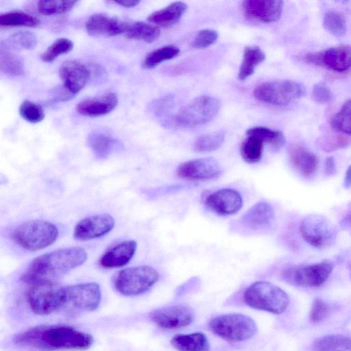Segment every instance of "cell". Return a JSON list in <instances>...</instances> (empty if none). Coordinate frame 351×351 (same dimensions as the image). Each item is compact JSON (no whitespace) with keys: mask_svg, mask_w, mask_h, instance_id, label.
<instances>
[{"mask_svg":"<svg viewBox=\"0 0 351 351\" xmlns=\"http://www.w3.org/2000/svg\"><path fill=\"white\" fill-rule=\"evenodd\" d=\"M329 311V306L318 298L313 303L309 315L310 321L314 324L319 323L327 317Z\"/></svg>","mask_w":351,"mask_h":351,"instance_id":"44","label":"cell"},{"mask_svg":"<svg viewBox=\"0 0 351 351\" xmlns=\"http://www.w3.org/2000/svg\"><path fill=\"white\" fill-rule=\"evenodd\" d=\"M87 258L86 251L80 247L56 250L34 258L21 276L28 284L55 280L82 265Z\"/></svg>","mask_w":351,"mask_h":351,"instance_id":"2","label":"cell"},{"mask_svg":"<svg viewBox=\"0 0 351 351\" xmlns=\"http://www.w3.org/2000/svg\"><path fill=\"white\" fill-rule=\"evenodd\" d=\"M88 144L99 158H105L119 147V142L108 134L93 132L88 138Z\"/></svg>","mask_w":351,"mask_h":351,"instance_id":"27","label":"cell"},{"mask_svg":"<svg viewBox=\"0 0 351 351\" xmlns=\"http://www.w3.org/2000/svg\"><path fill=\"white\" fill-rule=\"evenodd\" d=\"M246 135L258 138L264 144L269 145L274 150H278L285 143V136L280 131L264 126L251 128L246 131Z\"/></svg>","mask_w":351,"mask_h":351,"instance_id":"32","label":"cell"},{"mask_svg":"<svg viewBox=\"0 0 351 351\" xmlns=\"http://www.w3.org/2000/svg\"><path fill=\"white\" fill-rule=\"evenodd\" d=\"M187 10V5L182 1H175L167 7L152 13L147 20L152 24L167 27L177 23Z\"/></svg>","mask_w":351,"mask_h":351,"instance_id":"25","label":"cell"},{"mask_svg":"<svg viewBox=\"0 0 351 351\" xmlns=\"http://www.w3.org/2000/svg\"><path fill=\"white\" fill-rule=\"evenodd\" d=\"M225 140V132H217L202 134L195 141L194 150L197 152H209L219 149Z\"/></svg>","mask_w":351,"mask_h":351,"instance_id":"36","label":"cell"},{"mask_svg":"<svg viewBox=\"0 0 351 351\" xmlns=\"http://www.w3.org/2000/svg\"><path fill=\"white\" fill-rule=\"evenodd\" d=\"M323 23L325 29L334 36H341L346 33V20L341 14L337 12H326L324 16Z\"/></svg>","mask_w":351,"mask_h":351,"instance_id":"40","label":"cell"},{"mask_svg":"<svg viewBox=\"0 0 351 351\" xmlns=\"http://www.w3.org/2000/svg\"><path fill=\"white\" fill-rule=\"evenodd\" d=\"M342 226L351 232V214L347 215L342 221Z\"/></svg>","mask_w":351,"mask_h":351,"instance_id":"50","label":"cell"},{"mask_svg":"<svg viewBox=\"0 0 351 351\" xmlns=\"http://www.w3.org/2000/svg\"><path fill=\"white\" fill-rule=\"evenodd\" d=\"M76 3V1H39L37 9L43 15L59 14L70 11Z\"/></svg>","mask_w":351,"mask_h":351,"instance_id":"38","label":"cell"},{"mask_svg":"<svg viewBox=\"0 0 351 351\" xmlns=\"http://www.w3.org/2000/svg\"><path fill=\"white\" fill-rule=\"evenodd\" d=\"M40 24V21L38 18L21 10H12L0 15L1 27H35Z\"/></svg>","mask_w":351,"mask_h":351,"instance_id":"31","label":"cell"},{"mask_svg":"<svg viewBox=\"0 0 351 351\" xmlns=\"http://www.w3.org/2000/svg\"><path fill=\"white\" fill-rule=\"evenodd\" d=\"M137 248L134 240L122 241L106 250L99 260L106 269L119 268L126 265L133 258Z\"/></svg>","mask_w":351,"mask_h":351,"instance_id":"21","label":"cell"},{"mask_svg":"<svg viewBox=\"0 0 351 351\" xmlns=\"http://www.w3.org/2000/svg\"><path fill=\"white\" fill-rule=\"evenodd\" d=\"M180 49L174 45H166L149 53L143 60V66L145 69L154 68L161 62L176 57Z\"/></svg>","mask_w":351,"mask_h":351,"instance_id":"35","label":"cell"},{"mask_svg":"<svg viewBox=\"0 0 351 351\" xmlns=\"http://www.w3.org/2000/svg\"><path fill=\"white\" fill-rule=\"evenodd\" d=\"M125 34L131 39L152 43L159 37L160 31L156 25L143 21H135L128 23Z\"/></svg>","mask_w":351,"mask_h":351,"instance_id":"29","label":"cell"},{"mask_svg":"<svg viewBox=\"0 0 351 351\" xmlns=\"http://www.w3.org/2000/svg\"><path fill=\"white\" fill-rule=\"evenodd\" d=\"M245 303L250 307L281 314L289 304L287 293L279 287L267 281H257L250 285L243 293Z\"/></svg>","mask_w":351,"mask_h":351,"instance_id":"4","label":"cell"},{"mask_svg":"<svg viewBox=\"0 0 351 351\" xmlns=\"http://www.w3.org/2000/svg\"><path fill=\"white\" fill-rule=\"evenodd\" d=\"M300 232L303 239L317 249H326L332 245L337 232L329 220L319 215L305 217L300 222Z\"/></svg>","mask_w":351,"mask_h":351,"instance_id":"11","label":"cell"},{"mask_svg":"<svg viewBox=\"0 0 351 351\" xmlns=\"http://www.w3.org/2000/svg\"><path fill=\"white\" fill-rule=\"evenodd\" d=\"M118 101V97L114 93H108L100 97L81 101L76 106V110L83 116L99 117L112 111Z\"/></svg>","mask_w":351,"mask_h":351,"instance_id":"22","label":"cell"},{"mask_svg":"<svg viewBox=\"0 0 351 351\" xmlns=\"http://www.w3.org/2000/svg\"><path fill=\"white\" fill-rule=\"evenodd\" d=\"M329 261L306 265H295L282 272V279L287 283L302 287H317L324 284L333 270Z\"/></svg>","mask_w":351,"mask_h":351,"instance_id":"10","label":"cell"},{"mask_svg":"<svg viewBox=\"0 0 351 351\" xmlns=\"http://www.w3.org/2000/svg\"><path fill=\"white\" fill-rule=\"evenodd\" d=\"M315 351L351 350V337L343 335H329L316 339L312 345Z\"/></svg>","mask_w":351,"mask_h":351,"instance_id":"30","label":"cell"},{"mask_svg":"<svg viewBox=\"0 0 351 351\" xmlns=\"http://www.w3.org/2000/svg\"><path fill=\"white\" fill-rule=\"evenodd\" d=\"M206 206L220 215L237 213L242 207L241 194L232 189H221L210 194L206 199Z\"/></svg>","mask_w":351,"mask_h":351,"instance_id":"19","label":"cell"},{"mask_svg":"<svg viewBox=\"0 0 351 351\" xmlns=\"http://www.w3.org/2000/svg\"><path fill=\"white\" fill-rule=\"evenodd\" d=\"M222 173L219 163L213 158H202L181 163L177 168L178 177L188 180H206L219 178Z\"/></svg>","mask_w":351,"mask_h":351,"instance_id":"14","label":"cell"},{"mask_svg":"<svg viewBox=\"0 0 351 351\" xmlns=\"http://www.w3.org/2000/svg\"><path fill=\"white\" fill-rule=\"evenodd\" d=\"M275 213L272 206L265 202L253 205L243 216L242 221L248 228L257 230L269 226L274 220Z\"/></svg>","mask_w":351,"mask_h":351,"instance_id":"23","label":"cell"},{"mask_svg":"<svg viewBox=\"0 0 351 351\" xmlns=\"http://www.w3.org/2000/svg\"><path fill=\"white\" fill-rule=\"evenodd\" d=\"M338 351H341V350H338Z\"/></svg>","mask_w":351,"mask_h":351,"instance_id":"52","label":"cell"},{"mask_svg":"<svg viewBox=\"0 0 351 351\" xmlns=\"http://www.w3.org/2000/svg\"><path fill=\"white\" fill-rule=\"evenodd\" d=\"M114 3L123 7L130 8L136 6L140 3V1L137 0H123L117 1H114Z\"/></svg>","mask_w":351,"mask_h":351,"instance_id":"48","label":"cell"},{"mask_svg":"<svg viewBox=\"0 0 351 351\" xmlns=\"http://www.w3.org/2000/svg\"><path fill=\"white\" fill-rule=\"evenodd\" d=\"M349 271H350V278H351V263L349 266Z\"/></svg>","mask_w":351,"mask_h":351,"instance_id":"51","label":"cell"},{"mask_svg":"<svg viewBox=\"0 0 351 351\" xmlns=\"http://www.w3.org/2000/svg\"><path fill=\"white\" fill-rule=\"evenodd\" d=\"M349 143V140L344 136H337L336 139L331 142L326 143L324 149L326 151H332L346 146Z\"/></svg>","mask_w":351,"mask_h":351,"instance_id":"46","label":"cell"},{"mask_svg":"<svg viewBox=\"0 0 351 351\" xmlns=\"http://www.w3.org/2000/svg\"><path fill=\"white\" fill-rule=\"evenodd\" d=\"M29 285L25 299L34 314L48 315L64 306L65 287L56 280L40 281Z\"/></svg>","mask_w":351,"mask_h":351,"instance_id":"5","label":"cell"},{"mask_svg":"<svg viewBox=\"0 0 351 351\" xmlns=\"http://www.w3.org/2000/svg\"><path fill=\"white\" fill-rule=\"evenodd\" d=\"M59 75L63 88L73 97L81 91L87 84L90 71L82 63L76 60H67L59 69Z\"/></svg>","mask_w":351,"mask_h":351,"instance_id":"18","label":"cell"},{"mask_svg":"<svg viewBox=\"0 0 351 351\" xmlns=\"http://www.w3.org/2000/svg\"><path fill=\"white\" fill-rule=\"evenodd\" d=\"M331 124L337 130L351 135V99L332 117Z\"/></svg>","mask_w":351,"mask_h":351,"instance_id":"39","label":"cell"},{"mask_svg":"<svg viewBox=\"0 0 351 351\" xmlns=\"http://www.w3.org/2000/svg\"><path fill=\"white\" fill-rule=\"evenodd\" d=\"M8 41L13 47L27 50L34 49L37 43L36 36L29 31L14 33L10 36Z\"/></svg>","mask_w":351,"mask_h":351,"instance_id":"42","label":"cell"},{"mask_svg":"<svg viewBox=\"0 0 351 351\" xmlns=\"http://www.w3.org/2000/svg\"><path fill=\"white\" fill-rule=\"evenodd\" d=\"M217 38V31L210 29H202L195 36L192 45L196 49H204L213 45Z\"/></svg>","mask_w":351,"mask_h":351,"instance_id":"43","label":"cell"},{"mask_svg":"<svg viewBox=\"0 0 351 351\" xmlns=\"http://www.w3.org/2000/svg\"><path fill=\"white\" fill-rule=\"evenodd\" d=\"M306 62L324 66L336 72H344L351 69V46L341 45L319 52L304 55Z\"/></svg>","mask_w":351,"mask_h":351,"instance_id":"13","label":"cell"},{"mask_svg":"<svg viewBox=\"0 0 351 351\" xmlns=\"http://www.w3.org/2000/svg\"><path fill=\"white\" fill-rule=\"evenodd\" d=\"M19 113L23 119L32 123H39L45 118V112L43 107L27 99L21 103Z\"/></svg>","mask_w":351,"mask_h":351,"instance_id":"41","label":"cell"},{"mask_svg":"<svg viewBox=\"0 0 351 351\" xmlns=\"http://www.w3.org/2000/svg\"><path fill=\"white\" fill-rule=\"evenodd\" d=\"M245 15L252 20L264 23L278 21L283 10V1L280 0H247L241 4Z\"/></svg>","mask_w":351,"mask_h":351,"instance_id":"17","label":"cell"},{"mask_svg":"<svg viewBox=\"0 0 351 351\" xmlns=\"http://www.w3.org/2000/svg\"><path fill=\"white\" fill-rule=\"evenodd\" d=\"M324 172L328 176H331L336 173L335 160L331 156L326 158Z\"/></svg>","mask_w":351,"mask_h":351,"instance_id":"47","label":"cell"},{"mask_svg":"<svg viewBox=\"0 0 351 351\" xmlns=\"http://www.w3.org/2000/svg\"><path fill=\"white\" fill-rule=\"evenodd\" d=\"M289 157L292 165L305 177L311 176L317 169V156L303 146H291L289 149Z\"/></svg>","mask_w":351,"mask_h":351,"instance_id":"24","label":"cell"},{"mask_svg":"<svg viewBox=\"0 0 351 351\" xmlns=\"http://www.w3.org/2000/svg\"><path fill=\"white\" fill-rule=\"evenodd\" d=\"M265 59V54L259 47L256 45L245 47L238 78L240 80H244L251 76L254 73L256 67Z\"/></svg>","mask_w":351,"mask_h":351,"instance_id":"28","label":"cell"},{"mask_svg":"<svg viewBox=\"0 0 351 351\" xmlns=\"http://www.w3.org/2000/svg\"><path fill=\"white\" fill-rule=\"evenodd\" d=\"M128 23L104 13L91 15L86 23L88 33L94 36H115L125 33Z\"/></svg>","mask_w":351,"mask_h":351,"instance_id":"20","label":"cell"},{"mask_svg":"<svg viewBox=\"0 0 351 351\" xmlns=\"http://www.w3.org/2000/svg\"><path fill=\"white\" fill-rule=\"evenodd\" d=\"M101 291L96 282L80 283L64 288V306L79 311H93L98 308Z\"/></svg>","mask_w":351,"mask_h":351,"instance_id":"12","label":"cell"},{"mask_svg":"<svg viewBox=\"0 0 351 351\" xmlns=\"http://www.w3.org/2000/svg\"><path fill=\"white\" fill-rule=\"evenodd\" d=\"M73 48V43L66 38L56 40L43 52L40 58L45 62H51L58 57L70 52Z\"/></svg>","mask_w":351,"mask_h":351,"instance_id":"37","label":"cell"},{"mask_svg":"<svg viewBox=\"0 0 351 351\" xmlns=\"http://www.w3.org/2000/svg\"><path fill=\"white\" fill-rule=\"evenodd\" d=\"M264 143L258 138L247 136L243 141L240 153L243 160L250 164L259 162L263 157Z\"/></svg>","mask_w":351,"mask_h":351,"instance_id":"34","label":"cell"},{"mask_svg":"<svg viewBox=\"0 0 351 351\" xmlns=\"http://www.w3.org/2000/svg\"><path fill=\"white\" fill-rule=\"evenodd\" d=\"M220 108L219 101L215 97L202 95L182 107L171 117L169 123L177 128H192L212 121Z\"/></svg>","mask_w":351,"mask_h":351,"instance_id":"6","label":"cell"},{"mask_svg":"<svg viewBox=\"0 0 351 351\" xmlns=\"http://www.w3.org/2000/svg\"><path fill=\"white\" fill-rule=\"evenodd\" d=\"M304 93L300 84L287 80H275L263 83L254 90V97L264 103L274 106H286Z\"/></svg>","mask_w":351,"mask_h":351,"instance_id":"9","label":"cell"},{"mask_svg":"<svg viewBox=\"0 0 351 351\" xmlns=\"http://www.w3.org/2000/svg\"><path fill=\"white\" fill-rule=\"evenodd\" d=\"M18 347L34 351L86 350L94 341L88 333L60 324L40 325L21 331L12 338Z\"/></svg>","mask_w":351,"mask_h":351,"instance_id":"1","label":"cell"},{"mask_svg":"<svg viewBox=\"0 0 351 351\" xmlns=\"http://www.w3.org/2000/svg\"><path fill=\"white\" fill-rule=\"evenodd\" d=\"M332 97L331 90L325 84L318 83L313 86L312 98L317 103L322 104L330 103Z\"/></svg>","mask_w":351,"mask_h":351,"instance_id":"45","label":"cell"},{"mask_svg":"<svg viewBox=\"0 0 351 351\" xmlns=\"http://www.w3.org/2000/svg\"><path fill=\"white\" fill-rule=\"evenodd\" d=\"M152 321L164 329H177L189 325L193 319L192 310L183 304L157 308L149 314Z\"/></svg>","mask_w":351,"mask_h":351,"instance_id":"15","label":"cell"},{"mask_svg":"<svg viewBox=\"0 0 351 351\" xmlns=\"http://www.w3.org/2000/svg\"><path fill=\"white\" fill-rule=\"evenodd\" d=\"M0 67L2 72L10 76L16 77L24 74V64L21 58L3 44L0 49Z\"/></svg>","mask_w":351,"mask_h":351,"instance_id":"33","label":"cell"},{"mask_svg":"<svg viewBox=\"0 0 351 351\" xmlns=\"http://www.w3.org/2000/svg\"><path fill=\"white\" fill-rule=\"evenodd\" d=\"M210 330L230 342H241L252 338L257 332L255 322L250 317L239 313L216 316L208 323Z\"/></svg>","mask_w":351,"mask_h":351,"instance_id":"7","label":"cell"},{"mask_svg":"<svg viewBox=\"0 0 351 351\" xmlns=\"http://www.w3.org/2000/svg\"><path fill=\"white\" fill-rule=\"evenodd\" d=\"M172 346L178 351H209L207 337L202 332L179 334L171 339Z\"/></svg>","mask_w":351,"mask_h":351,"instance_id":"26","label":"cell"},{"mask_svg":"<svg viewBox=\"0 0 351 351\" xmlns=\"http://www.w3.org/2000/svg\"><path fill=\"white\" fill-rule=\"evenodd\" d=\"M114 226V219L109 214H97L81 219L75 226L73 237L80 241L101 237Z\"/></svg>","mask_w":351,"mask_h":351,"instance_id":"16","label":"cell"},{"mask_svg":"<svg viewBox=\"0 0 351 351\" xmlns=\"http://www.w3.org/2000/svg\"><path fill=\"white\" fill-rule=\"evenodd\" d=\"M58 234V229L53 223L35 219L17 226L12 231L10 238L21 248L33 252L52 245Z\"/></svg>","mask_w":351,"mask_h":351,"instance_id":"3","label":"cell"},{"mask_svg":"<svg viewBox=\"0 0 351 351\" xmlns=\"http://www.w3.org/2000/svg\"><path fill=\"white\" fill-rule=\"evenodd\" d=\"M159 274L152 267L139 265L119 271L114 280V286L121 294L126 296L141 295L158 280Z\"/></svg>","mask_w":351,"mask_h":351,"instance_id":"8","label":"cell"},{"mask_svg":"<svg viewBox=\"0 0 351 351\" xmlns=\"http://www.w3.org/2000/svg\"><path fill=\"white\" fill-rule=\"evenodd\" d=\"M343 184L346 189L351 187V165L348 167L346 171Z\"/></svg>","mask_w":351,"mask_h":351,"instance_id":"49","label":"cell"}]
</instances>
